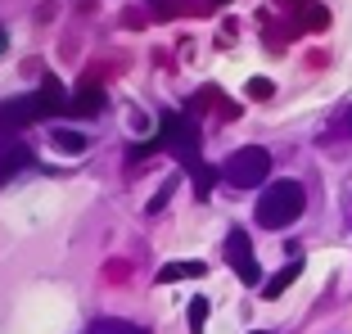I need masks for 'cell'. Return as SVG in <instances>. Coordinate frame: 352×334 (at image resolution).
Instances as JSON below:
<instances>
[{"label":"cell","instance_id":"2e32d148","mask_svg":"<svg viewBox=\"0 0 352 334\" xmlns=\"http://www.w3.org/2000/svg\"><path fill=\"white\" fill-rule=\"evenodd\" d=\"M348 126H352V118H348Z\"/></svg>","mask_w":352,"mask_h":334},{"label":"cell","instance_id":"7c38bea8","mask_svg":"<svg viewBox=\"0 0 352 334\" xmlns=\"http://www.w3.org/2000/svg\"><path fill=\"white\" fill-rule=\"evenodd\" d=\"M91 334H145L140 325H131V321H100Z\"/></svg>","mask_w":352,"mask_h":334},{"label":"cell","instance_id":"6da1fadb","mask_svg":"<svg viewBox=\"0 0 352 334\" xmlns=\"http://www.w3.org/2000/svg\"><path fill=\"white\" fill-rule=\"evenodd\" d=\"M163 145H172V154H176V163L181 167H190L199 177V194H208L212 190V172L204 167V158H199V122L195 118H181V113H163Z\"/></svg>","mask_w":352,"mask_h":334},{"label":"cell","instance_id":"5bb4252c","mask_svg":"<svg viewBox=\"0 0 352 334\" xmlns=\"http://www.w3.org/2000/svg\"><path fill=\"white\" fill-rule=\"evenodd\" d=\"M249 95H253V100H267V95H271V82H267V77H253V82H249Z\"/></svg>","mask_w":352,"mask_h":334},{"label":"cell","instance_id":"ba28073f","mask_svg":"<svg viewBox=\"0 0 352 334\" xmlns=\"http://www.w3.org/2000/svg\"><path fill=\"white\" fill-rule=\"evenodd\" d=\"M68 113H86V118H100V113H104V95L95 91V86H86V91H77L73 100H68Z\"/></svg>","mask_w":352,"mask_h":334},{"label":"cell","instance_id":"30bf717a","mask_svg":"<svg viewBox=\"0 0 352 334\" xmlns=\"http://www.w3.org/2000/svg\"><path fill=\"white\" fill-rule=\"evenodd\" d=\"M54 149H59V154H86L91 140H86L82 131H63V126H54Z\"/></svg>","mask_w":352,"mask_h":334},{"label":"cell","instance_id":"9c48e42d","mask_svg":"<svg viewBox=\"0 0 352 334\" xmlns=\"http://www.w3.org/2000/svg\"><path fill=\"white\" fill-rule=\"evenodd\" d=\"M204 276V262H167L163 271H158V285H172V280H195Z\"/></svg>","mask_w":352,"mask_h":334},{"label":"cell","instance_id":"277c9868","mask_svg":"<svg viewBox=\"0 0 352 334\" xmlns=\"http://www.w3.org/2000/svg\"><path fill=\"white\" fill-rule=\"evenodd\" d=\"M267 172H271V154L262 145H244V149H235V154L226 158L221 181H230L235 190H253V186L267 181Z\"/></svg>","mask_w":352,"mask_h":334},{"label":"cell","instance_id":"8fae6325","mask_svg":"<svg viewBox=\"0 0 352 334\" xmlns=\"http://www.w3.org/2000/svg\"><path fill=\"white\" fill-rule=\"evenodd\" d=\"M190 334H204V321H208V298H190Z\"/></svg>","mask_w":352,"mask_h":334},{"label":"cell","instance_id":"8992f818","mask_svg":"<svg viewBox=\"0 0 352 334\" xmlns=\"http://www.w3.org/2000/svg\"><path fill=\"white\" fill-rule=\"evenodd\" d=\"M28 163H32V154L19 145V140H0V181H10L14 172H23Z\"/></svg>","mask_w":352,"mask_h":334},{"label":"cell","instance_id":"4fadbf2b","mask_svg":"<svg viewBox=\"0 0 352 334\" xmlns=\"http://www.w3.org/2000/svg\"><path fill=\"white\" fill-rule=\"evenodd\" d=\"M172 190H176V177H172V181H163V190H158V194L149 199V212H158V208H163L167 199H172Z\"/></svg>","mask_w":352,"mask_h":334},{"label":"cell","instance_id":"3957f363","mask_svg":"<svg viewBox=\"0 0 352 334\" xmlns=\"http://www.w3.org/2000/svg\"><path fill=\"white\" fill-rule=\"evenodd\" d=\"M50 113H68V100H63L59 82L45 77V86L36 95H23V100H10V104H0V122L10 126H28V122H41Z\"/></svg>","mask_w":352,"mask_h":334},{"label":"cell","instance_id":"5b68a950","mask_svg":"<svg viewBox=\"0 0 352 334\" xmlns=\"http://www.w3.org/2000/svg\"><path fill=\"white\" fill-rule=\"evenodd\" d=\"M226 262L235 267V276H239L244 285H258V280H262V271H258V258H253V244H249V235H244L239 226L226 235Z\"/></svg>","mask_w":352,"mask_h":334},{"label":"cell","instance_id":"7a4b0ae2","mask_svg":"<svg viewBox=\"0 0 352 334\" xmlns=\"http://www.w3.org/2000/svg\"><path fill=\"white\" fill-rule=\"evenodd\" d=\"M302 208H307V194L298 181H271L258 199V221L267 230H285L302 217Z\"/></svg>","mask_w":352,"mask_h":334},{"label":"cell","instance_id":"52a82bcc","mask_svg":"<svg viewBox=\"0 0 352 334\" xmlns=\"http://www.w3.org/2000/svg\"><path fill=\"white\" fill-rule=\"evenodd\" d=\"M298 276H302V258H289V267H280V271L271 276L267 285H262V298H280V293L289 289V285L298 280Z\"/></svg>","mask_w":352,"mask_h":334},{"label":"cell","instance_id":"9a60e30c","mask_svg":"<svg viewBox=\"0 0 352 334\" xmlns=\"http://www.w3.org/2000/svg\"><path fill=\"white\" fill-rule=\"evenodd\" d=\"M253 334H267V330H253Z\"/></svg>","mask_w":352,"mask_h":334}]
</instances>
